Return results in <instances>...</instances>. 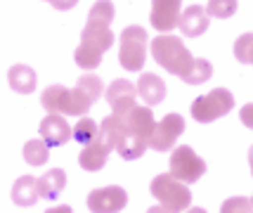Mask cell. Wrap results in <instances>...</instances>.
Instances as JSON below:
<instances>
[{"instance_id": "obj_13", "label": "cell", "mask_w": 253, "mask_h": 213, "mask_svg": "<svg viewBox=\"0 0 253 213\" xmlns=\"http://www.w3.org/2000/svg\"><path fill=\"white\" fill-rule=\"evenodd\" d=\"M41 137H43L50 147H59V145H66V142L74 137V128L66 124L64 116L47 114L43 121H41Z\"/></svg>"}, {"instance_id": "obj_30", "label": "cell", "mask_w": 253, "mask_h": 213, "mask_svg": "<svg viewBox=\"0 0 253 213\" xmlns=\"http://www.w3.org/2000/svg\"><path fill=\"white\" fill-rule=\"evenodd\" d=\"M47 2H50V0H47Z\"/></svg>"}, {"instance_id": "obj_4", "label": "cell", "mask_w": 253, "mask_h": 213, "mask_svg": "<svg viewBox=\"0 0 253 213\" xmlns=\"http://www.w3.org/2000/svg\"><path fill=\"white\" fill-rule=\"evenodd\" d=\"M149 190L154 194L156 199H159V209H164V211H185L189 209V204H192V192L185 187V182L182 180H177L175 175H170V173H161V175H156L152 180V185H149Z\"/></svg>"}, {"instance_id": "obj_11", "label": "cell", "mask_w": 253, "mask_h": 213, "mask_svg": "<svg viewBox=\"0 0 253 213\" xmlns=\"http://www.w3.org/2000/svg\"><path fill=\"white\" fill-rule=\"evenodd\" d=\"M180 7H182V0H152V26L161 34L173 31L180 22Z\"/></svg>"}, {"instance_id": "obj_23", "label": "cell", "mask_w": 253, "mask_h": 213, "mask_svg": "<svg viewBox=\"0 0 253 213\" xmlns=\"http://www.w3.org/2000/svg\"><path fill=\"white\" fill-rule=\"evenodd\" d=\"M237 0H209V17H215V19H230L232 14L237 12Z\"/></svg>"}, {"instance_id": "obj_17", "label": "cell", "mask_w": 253, "mask_h": 213, "mask_svg": "<svg viewBox=\"0 0 253 213\" xmlns=\"http://www.w3.org/2000/svg\"><path fill=\"white\" fill-rule=\"evenodd\" d=\"M137 95L144 100V104L154 107V104H161L166 97V83L156 74H142L140 81H137Z\"/></svg>"}, {"instance_id": "obj_14", "label": "cell", "mask_w": 253, "mask_h": 213, "mask_svg": "<svg viewBox=\"0 0 253 213\" xmlns=\"http://www.w3.org/2000/svg\"><path fill=\"white\" fill-rule=\"evenodd\" d=\"M41 104L50 114H74V95L64 85H50L41 95Z\"/></svg>"}, {"instance_id": "obj_27", "label": "cell", "mask_w": 253, "mask_h": 213, "mask_svg": "<svg viewBox=\"0 0 253 213\" xmlns=\"http://www.w3.org/2000/svg\"><path fill=\"white\" fill-rule=\"evenodd\" d=\"M239 119L246 128H253V104H244L242 112H239Z\"/></svg>"}, {"instance_id": "obj_1", "label": "cell", "mask_w": 253, "mask_h": 213, "mask_svg": "<svg viewBox=\"0 0 253 213\" xmlns=\"http://www.w3.org/2000/svg\"><path fill=\"white\" fill-rule=\"evenodd\" d=\"M152 57L166 71L182 79L189 85H201L213 76V67L209 59H194L185 43L175 36H159L152 41Z\"/></svg>"}, {"instance_id": "obj_9", "label": "cell", "mask_w": 253, "mask_h": 213, "mask_svg": "<svg viewBox=\"0 0 253 213\" xmlns=\"http://www.w3.org/2000/svg\"><path fill=\"white\" fill-rule=\"evenodd\" d=\"M102 90H104V85H102V79H99V76H92V74L81 76L76 83V88L71 90V95H74V116L88 114L90 107L99 100Z\"/></svg>"}, {"instance_id": "obj_19", "label": "cell", "mask_w": 253, "mask_h": 213, "mask_svg": "<svg viewBox=\"0 0 253 213\" xmlns=\"http://www.w3.org/2000/svg\"><path fill=\"white\" fill-rule=\"evenodd\" d=\"M7 81H10V88L19 95H31L36 90V71L26 64H14L7 71Z\"/></svg>"}, {"instance_id": "obj_3", "label": "cell", "mask_w": 253, "mask_h": 213, "mask_svg": "<svg viewBox=\"0 0 253 213\" xmlns=\"http://www.w3.org/2000/svg\"><path fill=\"white\" fill-rule=\"evenodd\" d=\"M114 45V34L107 24H97L90 22L85 24L83 34H81V43H78L76 52H74V59L81 69H97L99 62H102V55Z\"/></svg>"}, {"instance_id": "obj_28", "label": "cell", "mask_w": 253, "mask_h": 213, "mask_svg": "<svg viewBox=\"0 0 253 213\" xmlns=\"http://www.w3.org/2000/svg\"><path fill=\"white\" fill-rule=\"evenodd\" d=\"M50 5L59 12H66V10H71V7H76L78 0H50Z\"/></svg>"}, {"instance_id": "obj_7", "label": "cell", "mask_w": 253, "mask_h": 213, "mask_svg": "<svg viewBox=\"0 0 253 213\" xmlns=\"http://www.w3.org/2000/svg\"><path fill=\"white\" fill-rule=\"evenodd\" d=\"M170 175H175L182 182H197L206 173V161L199 157L189 145H180L170 152Z\"/></svg>"}, {"instance_id": "obj_16", "label": "cell", "mask_w": 253, "mask_h": 213, "mask_svg": "<svg viewBox=\"0 0 253 213\" xmlns=\"http://www.w3.org/2000/svg\"><path fill=\"white\" fill-rule=\"evenodd\" d=\"M109 152H111V147L107 145L102 137H95V140H92L90 145H85V149L81 152L78 164L85 170H90V173H97V170L104 169V164H107V159H109Z\"/></svg>"}, {"instance_id": "obj_20", "label": "cell", "mask_w": 253, "mask_h": 213, "mask_svg": "<svg viewBox=\"0 0 253 213\" xmlns=\"http://www.w3.org/2000/svg\"><path fill=\"white\" fill-rule=\"evenodd\" d=\"M41 192H38V180L33 175H22L12 187V202L17 206H33L38 202Z\"/></svg>"}, {"instance_id": "obj_2", "label": "cell", "mask_w": 253, "mask_h": 213, "mask_svg": "<svg viewBox=\"0 0 253 213\" xmlns=\"http://www.w3.org/2000/svg\"><path fill=\"white\" fill-rule=\"evenodd\" d=\"M119 119H121V140H119L116 152L126 161H135L147 152V147L152 142L156 128L154 114L149 107H135Z\"/></svg>"}, {"instance_id": "obj_10", "label": "cell", "mask_w": 253, "mask_h": 213, "mask_svg": "<svg viewBox=\"0 0 253 213\" xmlns=\"http://www.w3.org/2000/svg\"><path fill=\"white\" fill-rule=\"evenodd\" d=\"M126 204H128V194L119 185L95 190L90 192L88 197V209L92 213H116L121 209H126Z\"/></svg>"}, {"instance_id": "obj_26", "label": "cell", "mask_w": 253, "mask_h": 213, "mask_svg": "<svg viewBox=\"0 0 253 213\" xmlns=\"http://www.w3.org/2000/svg\"><path fill=\"white\" fill-rule=\"evenodd\" d=\"M222 213H232V211H253V199H244V197H237V199H227L222 204Z\"/></svg>"}, {"instance_id": "obj_22", "label": "cell", "mask_w": 253, "mask_h": 213, "mask_svg": "<svg viewBox=\"0 0 253 213\" xmlns=\"http://www.w3.org/2000/svg\"><path fill=\"white\" fill-rule=\"evenodd\" d=\"M88 19L90 22L107 24V26H109V24L114 22V2H111V0H97V2L90 7Z\"/></svg>"}, {"instance_id": "obj_12", "label": "cell", "mask_w": 253, "mask_h": 213, "mask_svg": "<svg viewBox=\"0 0 253 213\" xmlns=\"http://www.w3.org/2000/svg\"><path fill=\"white\" fill-rule=\"evenodd\" d=\"M135 95H137V88H132V83L126 79H116L104 92V97L111 104L116 116H123V114H128L130 109L137 107L135 104Z\"/></svg>"}, {"instance_id": "obj_18", "label": "cell", "mask_w": 253, "mask_h": 213, "mask_svg": "<svg viewBox=\"0 0 253 213\" xmlns=\"http://www.w3.org/2000/svg\"><path fill=\"white\" fill-rule=\"evenodd\" d=\"M64 187H66V173L62 169L47 170L43 178L38 180V192H41V199H45V202H55L57 197L64 192Z\"/></svg>"}, {"instance_id": "obj_25", "label": "cell", "mask_w": 253, "mask_h": 213, "mask_svg": "<svg viewBox=\"0 0 253 213\" xmlns=\"http://www.w3.org/2000/svg\"><path fill=\"white\" fill-rule=\"evenodd\" d=\"M234 57L242 64H253V34H244L234 43Z\"/></svg>"}, {"instance_id": "obj_24", "label": "cell", "mask_w": 253, "mask_h": 213, "mask_svg": "<svg viewBox=\"0 0 253 213\" xmlns=\"http://www.w3.org/2000/svg\"><path fill=\"white\" fill-rule=\"evenodd\" d=\"M99 133V126H95V121H90V119H81L74 128V137H76V142L81 145H90Z\"/></svg>"}, {"instance_id": "obj_5", "label": "cell", "mask_w": 253, "mask_h": 213, "mask_svg": "<svg viewBox=\"0 0 253 213\" xmlns=\"http://www.w3.org/2000/svg\"><path fill=\"white\" fill-rule=\"evenodd\" d=\"M147 31L142 26H126L119 36L121 50H119V62L126 71H142L147 62Z\"/></svg>"}, {"instance_id": "obj_6", "label": "cell", "mask_w": 253, "mask_h": 213, "mask_svg": "<svg viewBox=\"0 0 253 213\" xmlns=\"http://www.w3.org/2000/svg\"><path fill=\"white\" fill-rule=\"evenodd\" d=\"M234 109V95L227 88H215L192 102V119L199 124H213Z\"/></svg>"}, {"instance_id": "obj_8", "label": "cell", "mask_w": 253, "mask_h": 213, "mask_svg": "<svg viewBox=\"0 0 253 213\" xmlns=\"http://www.w3.org/2000/svg\"><path fill=\"white\" fill-rule=\"evenodd\" d=\"M182 133H185V119L180 114H166L164 119L156 124L149 147L154 152H168Z\"/></svg>"}, {"instance_id": "obj_29", "label": "cell", "mask_w": 253, "mask_h": 213, "mask_svg": "<svg viewBox=\"0 0 253 213\" xmlns=\"http://www.w3.org/2000/svg\"><path fill=\"white\" fill-rule=\"evenodd\" d=\"M249 164H251V175H253V147L249 149Z\"/></svg>"}, {"instance_id": "obj_15", "label": "cell", "mask_w": 253, "mask_h": 213, "mask_svg": "<svg viewBox=\"0 0 253 213\" xmlns=\"http://www.w3.org/2000/svg\"><path fill=\"white\" fill-rule=\"evenodd\" d=\"M180 31L187 36V38H199V36L206 34V29H209V12L204 10L201 5H192L187 10L180 14Z\"/></svg>"}, {"instance_id": "obj_21", "label": "cell", "mask_w": 253, "mask_h": 213, "mask_svg": "<svg viewBox=\"0 0 253 213\" xmlns=\"http://www.w3.org/2000/svg\"><path fill=\"white\" fill-rule=\"evenodd\" d=\"M50 159V145L45 142L43 137L38 140H29L26 145H24V161L26 164H31V166H43L45 161Z\"/></svg>"}]
</instances>
